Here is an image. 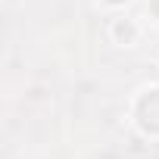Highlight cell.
Segmentation results:
<instances>
[{"label":"cell","instance_id":"cell-1","mask_svg":"<svg viewBox=\"0 0 159 159\" xmlns=\"http://www.w3.org/2000/svg\"><path fill=\"white\" fill-rule=\"evenodd\" d=\"M116 38H119V41L125 38V44H131V41L137 38V28H134L131 22H116Z\"/></svg>","mask_w":159,"mask_h":159},{"label":"cell","instance_id":"cell-2","mask_svg":"<svg viewBox=\"0 0 159 159\" xmlns=\"http://www.w3.org/2000/svg\"><path fill=\"white\" fill-rule=\"evenodd\" d=\"M109 3H125V0H109Z\"/></svg>","mask_w":159,"mask_h":159}]
</instances>
